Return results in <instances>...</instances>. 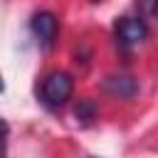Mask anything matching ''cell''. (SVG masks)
Segmentation results:
<instances>
[{
  "label": "cell",
  "mask_w": 158,
  "mask_h": 158,
  "mask_svg": "<svg viewBox=\"0 0 158 158\" xmlns=\"http://www.w3.org/2000/svg\"><path fill=\"white\" fill-rule=\"evenodd\" d=\"M74 91V81L67 72H52L44 77L42 81V89H40V96H42V104L49 106V109H59L62 104L69 101Z\"/></svg>",
  "instance_id": "6da1fadb"
},
{
  "label": "cell",
  "mask_w": 158,
  "mask_h": 158,
  "mask_svg": "<svg viewBox=\"0 0 158 158\" xmlns=\"http://www.w3.org/2000/svg\"><path fill=\"white\" fill-rule=\"evenodd\" d=\"M116 37L123 47H136L148 37V25L143 17H121L116 22Z\"/></svg>",
  "instance_id": "7a4b0ae2"
},
{
  "label": "cell",
  "mask_w": 158,
  "mask_h": 158,
  "mask_svg": "<svg viewBox=\"0 0 158 158\" xmlns=\"http://www.w3.org/2000/svg\"><path fill=\"white\" fill-rule=\"evenodd\" d=\"M57 30H59V22L52 12H37L32 17V32L42 42V47H52L54 37H57Z\"/></svg>",
  "instance_id": "3957f363"
},
{
  "label": "cell",
  "mask_w": 158,
  "mask_h": 158,
  "mask_svg": "<svg viewBox=\"0 0 158 158\" xmlns=\"http://www.w3.org/2000/svg\"><path fill=\"white\" fill-rule=\"evenodd\" d=\"M106 86H109V91H114L118 96H133V91H136V84L131 77H111L106 81Z\"/></svg>",
  "instance_id": "277c9868"
},
{
  "label": "cell",
  "mask_w": 158,
  "mask_h": 158,
  "mask_svg": "<svg viewBox=\"0 0 158 158\" xmlns=\"http://www.w3.org/2000/svg\"><path fill=\"white\" fill-rule=\"evenodd\" d=\"M5 143H7V123L0 118V158L5 156Z\"/></svg>",
  "instance_id": "5b68a950"
}]
</instances>
